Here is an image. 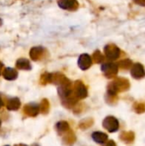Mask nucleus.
Returning <instances> with one entry per match:
<instances>
[{"label": "nucleus", "mask_w": 145, "mask_h": 146, "mask_svg": "<svg viewBox=\"0 0 145 146\" xmlns=\"http://www.w3.org/2000/svg\"><path fill=\"white\" fill-rule=\"evenodd\" d=\"M105 53H106V56L109 59L115 60V59H117L120 56L121 50L115 44H109V45L106 46V48H105Z\"/></svg>", "instance_id": "1"}, {"label": "nucleus", "mask_w": 145, "mask_h": 146, "mask_svg": "<svg viewBox=\"0 0 145 146\" xmlns=\"http://www.w3.org/2000/svg\"><path fill=\"white\" fill-rule=\"evenodd\" d=\"M120 66L122 68H129L130 67H132V61L131 60H128V59H126V60H124V61H122L121 63H120Z\"/></svg>", "instance_id": "4"}, {"label": "nucleus", "mask_w": 145, "mask_h": 146, "mask_svg": "<svg viewBox=\"0 0 145 146\" xmlns=\"http://www.w3.org/2000/svg\"><path fill=\"white\" fill-rule=\"evenodd\" d=\"M135 3H137L138 4H141V5H144L145 0H133Z\"/></svg>", "instance_id": "5"}, {"label": "nucleus", "mask_w": 145, "mask_h": 146, "mask_svg": "<svg viewBox=\"0 0 145 146\" xmlns=\"http://www.w3.org/2000/svg\"><path fill=\"white\" fill-rule=\"evenodd\" d=\"M132 75L135 79H141L145 75V71L143 65L140 63H136L132 66Z\"/></svg>", "instance_id": "2"}, {"label": "nucleus", "mask_w": 145, "mask_h": 146, "mask_svg": "<svg viewBox=\"0 0 145 146\" xmlns=\"http://www.w3.org/2000/svg\"><path fill=\"white\" fill-rule=\"evenodd\" d=\"M103 68L104 71H106V73H110L111 74H115L117 73V67L115 64H113V63L105 64L103 67Z\"/></svg>", "instance_id": "3"}]
</instances>
